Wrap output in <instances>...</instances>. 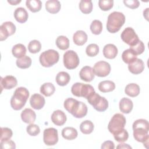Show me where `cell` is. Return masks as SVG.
<instances>
[{
	"label": "cell",
	"instance_id": "52a82bcc",
	"mask_svg": "<svg viewBox=\"0 0 149 149\" xmlns=\"http://www.w3.org/2000/svg\"><path fill=\"white\" fill-rule=\"evenodd\" d=\"M126 118L121 113H115L110 120L108 129L110 133L114 134L116 132L124 129L126 125Z\"/></svg>",
	"mask_w": 149,
	"mask_h": 149
},
{
	"label": "cell",
	"instance_id": "9a60e30c",
	"mask_svg": "<svg viewBox=\"0 0 149 149\" xmlns=\"http://www.w3.org/2000/svg\"><path fill=\"white\" fill-rule=\"evenodd\" d=\"M45 103V100L44 97L40 94H34L30 98V104L31 107L37 110L42 108Z\"/></svg>",
	"mask_w": 149,
	"mask_h": 149
},
{
	"label": "cell",
	"instance_id": "f1b7e54d",
	"mask_svg": "<svg viewBox=\"0 0 149 149\" xmlns=\"http://www.w3.org/2000/svg\"><path fill=\"white\" fill-rule=\"evenodd\" d=\"M12 53L13 55L18 58H20L24 56L26 53V48L22 44H17L15 45L12 49Z\"/></svg>",
	"mask_w": 149,
	"mask_h": 149
},
{
	"label": "cell",
	"instance_id": "4dcf8cb0",
	"mask_svg": "<svg viewBox=\"0 0 149 149\" xmlns=\"http://www.w3.org/2000/svg\"><path fill=\"white\" fill-rule=\"evenodd\" d=\"M26 5L31 12L35 13L41 10L42 2L40 0H27Z\"/></svg>",
	"mask_w": 149,
	"mask_h": 149
},
{
	"label": "cell",
	"instance_id": "3957f363",
	"mask_svg": "<svg viewBox=\"0 0 149 149\" xmlns=\"http://www.w3.org/2000/svg\"><path fill=\"white\" fill-rule=\"evenodd\" d=\"M29 97V90L23 87L17 88L10 99V106L14 110H20Z\"/></svg>",
	"mask_w": 149,
	"mask_h": 149
},
{
	"label": "cell",
	"instance_id": "60d3db41",
	"mask_svg": "<svg viewBox=\"0 0 149 149\" xmlns=\"http://www.w3.org/2000/svg\"><path fill=\"white\" fill-rule=\"evenodd\" d=\"M130 49L136 55L141 54L145 49V46L142 41L139 40V42L134 45L130 47Z\"/></svg>",
	"mask_w": 149,
	"mask_h": 149
},
{
	"label": "cell",
	"instance_id": "ffe728a7",
	"mask_svg": "<svg viewBox=\"0 0 149 149\" xmlns=\"http://www.w3.org/2000/svg\"><path fill=\"white\" fill-rule=\"evenodd\" d=\"M118 51L117 47L112 44H108L105 45L103 48V55L108 59H113L115 58L117 54Z\"/></svg>",
	"mask_w": 149,
	"mask_h": 149
},
{
	"label": "cell",
	"instance_id": "8992f818",
	"mask_svg": "<svg viewBox=\"0 0 149 149\" xmlns=\"http://www.w3.org/2000/svg\"><path fill=\"white\" fill-rule=\"evenodd\" d=\"M59 59V53L54 49H48L42 52L39 57L41 65L45 68H49L56 63Z\"/></svg>",
	"mask_w": 149,
	"mask_h": 149
},
{
	"label": "cell",
	"instance_id": "ab89813d",
	"mask_svg": "<svg viewBox=\"0 0 149 149\" xmlns=\"http://www.w3.org/2000/svg\"><path fill=\"white\" fill-rule=\"evenodd\" d=\"M86 52L88 56H95L99 52V47L96 44H90L86 47Z\"/></svg>",
	"mask_w": 149,
	"mask_h": 149
},
{
	"label": "cell",
	"instance_id": "4fadbf2b",
	"mask_svg": "<svg viewBox=\"0 0 149 149\" xmlns=\"http://www.w3.org/2000/svg\"><path fill=\"white\" fill-rule=\"evenodd\" d=\"M16 31V26L12 22H5L0 26V40H5Z\"/></svg>",
	"mask_w": 149,
	"mask_h": 149
},
{
	"label": "cell",
	"instance_id": "4316f807",
	"mask_svg": "<svg viewBox=\"0 0 149 149\" xmlns=\"http://www.w3.org/2000/svg\"><path fill=\"white\" fill-rule=\"evenodd\" d=\"M98 89L102 93L111 92L115 88V84L111 80H104L98 84Z\"/></svg>",
	"mask_w": 149,
	"mask_h": 149
},
{
	"label": "cell",
	"instance_id": "7402d4cb",
	"mask_svg": "<svg viewBox=\"0 0 149 149\" xmlns=\"http://www.w3.org/2000/svg\"><path fill=\"white\" fill-rule=\"evenodd\" d=\"M14 17L17 22L23 23L27 20L29 15L24 8L19 7L15 9L14 12Z\"/></svg>",
	"mask_w": 149,
	"mask_h": 149
},
{
	"label": "cell",
	"instance_id": "836d02e7",
	"mask_svg": "<svg viewBox=\"0 0 149 149\" xmlns=\"http://www.w3.org/2000/svg\"><path fill=\"white\" fill-rule=\"evenodd\" d=\"M31 59L27 55L18 58L16 61L17 66L20 69H26L29 68L31 65Z\"/></svg>",
	"mask_w": 149,
	"mask_h": 149
},
{
	"label": "cell",
	"instance_id": "7dc6e473",
	"mask_svg": "<svg viewBox=\"0 0 149 149\" xmlns=\"http://www.w3.org/2000/svg\"><path fill=\"white\" fill-rule=\"evenodd\" d=\"M102 149H113L115 148V144L113 141L108 140L104 141L101 145Z\"/></svg>",
	"mask_w": 149,
	"mask_h": 149
},
{
	"label": "cell",
	"instance_id": "cb8c5ba5",
	"mask_svg": "<svg viewBox=\"0 0 149 149\" xmlns=\"http://www.w3.org/2000/svg\"><path fill=\"white\" fill-rule=\"evenodd\" d=\"M61 8V3L58 0H48L45 2V9L50 13H58Z\"/></svg>",
	"mask_w": 149,
	"mask_h": 149
},
{
	"label": "cell",
	"instance_id": "8d00e7d4",
	"mask_svg": "<svg viewBox=\"0 0 149 149\" xmlns=\"http://www.w3.org/2000/svg\"><path fill=\"white\" fill-rule=\"evenodd\" d=\"M90 30L93 34H100L102 30V23L98 20H94L90 24Z\"/></svg>",
	"mask_w": 149,
	"mask_h": 149
},
{
	"label": "cell",
	"instance_id": "ba28073f",
	"mask_svg": "<svg viewBox=\"0 0 149 149\" xmlns=\"http://www.w3.org/2000/svg\"><path fill=\"white\" fill-rule=\"evenodd\" d=\"M87 101L88 103L98 112H104L107 110L108 107V102L107 100L105 98L100 96L95 92L87 99Z\"/></svg>",
	"mask_w": 149,
	"mask_h": 149
},
{
	"label": "cell",
	"instance_id": "8fae6325",
	"mask_svg": "<svg viewBox=\"0 0 149 149\" xmlns=\"http://www.w3.org/2000/svg\"><path fill=\"white\" fill-rule=\"evenodd\" d=\"M43 141L47 146L55 145L58 141V130L54 127L45 129L43 133Z\"/></svg>",
	"mask_w": 149,
	"mask_h": 149
},
{
	"label": "cell",
	"instance_id": "bcb514c9",
	"mask_svg": "<svg viewBox=\"0 0 149 149\" xmlns=\"http://www.w3.org/2000/svg\"><path fill=\"white\" fill-rule=\"evenodd\" d=\"M1 146L2 149H9V148H15L16 145L14 141L9 140L6 141H1Z\"/></svg>",
	"mask_w": 149,
	"mask_h": 149
},
{
	"label": "cell",
	"instance_id": "ee69618b",
	"mask_svg": "<svg viewBox=\"0 0 149 149\" xmlns=\"http://www.w3.org/2000/svg\"><path fill=\"white\" fill-rule=\"evenodd\" d=\"M1 141L9 140L13 135L12 130L8 127H1Z\"/></svg>",
	"mask_w": 149,
	"mask_h": 149
},
{
	"label": "cell",
	"instance_id": "f546056e",
	"mask_svg": "<svg viewBox=\"0 0 149 149\" xmlns=\"http://www.w3.org/2000/svg\"><path fill=\"white\" fill-rule=\"evenodd\" d=\"M55 91V87L51 83H45L40 87V93L46 97L52 95Z\"/></svg>",
	"mask_w": 149,
	"mask_h": 149
},
{
	"label": "cell",
	"instance_id": "e0dca14e",
	"mask_svg": "<svg viewBox=\"0 0 149 149\" xmlns=\"http://www.w3.org/2000/svg\"><path fill=\"white\" fill-rule=\"evenodd\" d=\"M65 113L61 110H56L51 115V120L56 126H62L66 121Z\"/></svg>",
	"mask_w": 149,
	"mask_h": 149
},
{
	"label": "cell",
	"instance_id": "277c9868",
	"mask_svg": "<svg viewBox=\"0 0 149 149\" xmlns=\"http://www.w3.org/2000/svg\"><path fill=\"white\" fill-rule=\"evenodd\" d=\"M125 22V15L120 12H113L108 16L107 29L111 33L118 32Z\"/></svg>",
	"mask_w": 149,
	"mask_h": 149
},
{
	"label": "cell",
	"instance_id": "d6a6232c",
	"mask_svg": "<svg viewBox=\"0 0 149 149\" xmlns=\"http://www.w3.org/2000/svg\"><path fill=\"white\" fill-rule=\"evenodd\" d=\"M94 127V126L93 123L89 120H86L82 122L80 125V131L85 134H88L92 133Z\"/></svg>",
	"mask_w": 149,
	"mask_h": 149
},
{
	"label": "cell",
	"instance_id": "1f68e13d",
	"mask_svg": "<svg viewBox=\"0 0 149 149\" xmlns=\"http://www.w3.org/2000/svg\"><path fill=\"white\" fill-rule=\"evenodd\" d=\"M79 9L84 14H88L93 10V3L90 0H81L79 3Z\"/></svg>",
	"mask_w": 149,
	"mask_h": 149
},
{
	"label": "cell",
	"instance_id": "9c48e42d",
	"mask_svg": "<svg viewBox=\"0 0 149 149\" xmlns=\"http://www.w3.org/2000/svg\"><path fill=\"white\" fill-rule=\"evenodd\" d=\"M63 61L65 67L68 69L76 68L80 63L77 53L73 50H69L64 53Z\"/></svg>",
	"mask_w": 149,
	"mask_h": 149
},
{
	"label": "cell",
	"instance_id": "83f0119b",
	"mask_svg": "<svg viewBox=\"0 0 149 149\" xmlns=\"http://www.w3.org/2000/svg\"><path fill=\"white\" fill-rule=\"evenodd\" d=\"M70 80V76L66 72H60L56 76V82L61 86H65L68 84Z\"/></svg>",
	"mask_w": 149,
	"mask_h": 149
},
{
	"label": "cell",
	"instance_id": "5bb4252c",
	"mask_svg": "<svg viewBox=\"0 0 149 149\" xmlns=\"http://www.w3.org/2000/svg\"><path fill=\"white\" fill-rule=\"evenodd\" d=\"M144 63L142 59L137 58L128 64L129 70L134 74L141 73L144 70Z\"/></svg>",
	"mask_w": 149,
	"mask_h": 149
},
{
	"label": "cell",
	"instance_id": "74e56055",
	"mask_svg": "<svg viewBox=\"0 0 149 149\" xmlns=\"http://www.w3.org/2000/svg\"><path fill=\"white\" fill-rule=\"evenodd\" d=\"M113 137L116 141L122 143L127 140L129 137V133L126 129H123L113 134Z\"/></svg>",
	"mask_w": 149,
	"mask_h": 149
},
{
	"label": "cell",
	"instance_id": "681fc988",
	"mask_svg": "<svg viewBox=\"0 0 149 149\" xmlns=\"http://www.w3.org/2000/svg\"><path fill=\"white\" fill-rule=\"evenodd\" d=\"M8 2L11 4L12 5H16L17 4L21 2V0H8Z\"/></svg>",
	"mask_w": 149,
	"mask_h": 149
},
{
	"label": "cell",
	"instance_id": "d4e9b609",
	"mask_svg": "<svg viewBox=\"0 0 149 149\" xmlns=\"http://www.w3.org/2000/svg\"><path fill=\"white\" fill-rule=\"evenodd\" d=\"M78 133L76 129L72 127H66L62 130V137L68 140H72L77 137Z\"/></svg>",
	"mask_w": 149,
	"mask_h": 149
},
{
	"label": "cell",
	"instance_id": "6da1fadb",
	"mask_svg": "<svg viewBox=\"0 0 149 149\" xmlns=\"http://www.w3.org/2000/svg\"><path fill=\"white\" fill-rule=\"evenodd\" d=\"M134 139L143 143L146 148L148 145L149 123L146 119H139L135 120L132 125Z\"/></svg>",
	"mask_w": 149,
	"mask_h": 149
},
{
	"label": "cell",
	"instance_id": "2e32d148",
	"mask_svg": "<svg viewBox=\"0 0 149 149\" xmlns=\"http://www.w3.org/2000/svg\"><path fill=\"white\" fill-rule=\"evenodd\" d=\"M0 84L1 88L9 90L17 86V80L13 76L8 75L4 77L1 78Z\"/></svg>",
	"mask_w": 149,
	"mask_h": 149
},
{
	"label": "cell",
	"instance_id": "f6af8a7d",
	"mask_svg": "<svg viewBox=\"0 0 149 149\" xmlns=\"http://www.w3.org/2000/svg\"><path fill=\"white\" fill-rule=\"evenodd\" d=\"M125 5L130 9H136L140 5V2L137 0H124Z\"/></svg>",
	"mask_w": 149,
	"mask_h": 149
},
{
	"label": "cell",
	"instance_id": "5b68a950",
	"mask_svg": "<svg viewBox=\"0 0 149 149\" xmlns=\"http://www.w3.org/2000/svg\"><path fill=\"white\" fill-rule=\"evenodd\" d=\"M71 92L74 96L84 97L87 100L95 91L91 85L77 82L72 86Z\"/></svg>",
	"mask_w": 149,
	"mask_h": 149
},
{
	"label": "cell",
	"instance_id": "7a4b0ae2",
	"mask_svg": "<svg viewBox=\"0 0 149 149\" xmlns=\"http://www.w3.org/2000/svg\"><path fill=\"white\" fill-rule=\"evenodd\" d=\"M64 108L74 118H82L87 113V107L86 104L72 98H68L64 101Z\"/></svg>",
	"mask_w": 149,
	"mask_h": 149
},
{
	"label": "cell",
	"instance_id": "484cf974",
	"mask_svg": "<svg viewBox=\"0 0 149 149\" xmlns=\"http://www.w3.org/2000/svg\"><path fill=\"white\" fill-rule=\"evenodd\" d=\"M140 87L136 83L128 84L126 85L125 89V93L131 97H135L137 96L140 94Z\"/></svg>",
	"mask_w": 149,
	"mask_h": 149
},
{
	"label": "cell",
	"instance_id": "f35d334b",
	"mask_svg": "<svg viewBox=\"0 0 149 149\" xmlns=\"http://www.w3.org/2000/svg\"><path fill=\"white\" fill-rule=\"evenodd\" d=\"M41 49V44L40 42L37 40H31L28 44V49L30 53H38Z\"/></svg>",
	"mask_w": 149,
	"mask_h": 149
},
{
	"label": "cell",
	"instance_id": "d6986e66",
	"mask_svg": "<svg viewBox=\"0 0 149 149\" xmlns=\"http://www.w3.org/2000/svg\"><path fill=\"white\" fill-rule=\"evenodd\" d=\"M22 120L26 123H33L36 119L35 112L30 108H25L20 115Z\"/></svg>",
	"mask_w": 149,
	"mask_h": 149
},
{
	"label": "cell",
	"instance_id": "603a6c76",
	"mask_svg": "<svg viewBox=\"0 0 149 149\" xmlns=\"http://www.w3.org/2000/svg\"><path fill=\"white\" fill-rule=\"evenodd\" d=\"M88 36L87 34L83 30H77L73 36V40L74 43L79 46L84 45L87 41Z\"/></svg>",
	"mask_w": 149,
	"mask_h": 149
},
{
	"label": "cell",
	"instance_id": "e575fe53",
	"mask_svg": "<svg viewBox=\"0 0 149 149\" xmlns=\"http://www.w3.org/2000/svg\"><path fill=\"white\" fill-rule=\"evenodd\" d=\"M56 45L61 50L67 49L69 47V40L64 36H60L56 39Z\"/></svg>",
	"mask_w": 149,
	"mask_h": 149
},
{
	"label": "cell",
	"instance_id": "b9f144b4",
	"mask_svg": "<svg viewBox=\"0 0 149 149\" xmlns=\"http://www.w3.org/2000/svg\"><path fill=\"white\" fill-rule=\"evenodd\" d=\"M98 6L100 8L104 11L110 10L113 6V0H100L98 1Z\"/></svg>",
	"mask_w": 149,
	"mask_h": 149
},
{
	"label": "cell",
	"instance_id": "7c38bea8",
	"mask_svg": "<svg viewBox=\"0 0 149 149\" xmlns=\"http://www.w3.org/2000/svg\"><path fill=\"white\" fill-rule=\"evenodd\" d=\"M93 70L95 75L98 77H105L111 72V65L107 62L100 61L94 64Z\"/></svg>",
	"mask_w": 149,
	"mask_h": 149
},
{
	"label": "cell",
	"instance_id": "d590c367",
	"mask_svg": "<svg viewBox=\"0 0 149 149\" xmlns=\"http://www.w3.org/2000/svg\"><path fill=\"white\" fill-rule=\"evenodd\" d=\"M122 58L125 63L129 64L137 58V55H136L132 50L129 48L123 52L122 54Z\"/></svg>",
	"mask_w": 149,
	"mask_h": 149
},
{
	"label": "cell",
	"instance_id": "c3c4849f",
	"mask_svg": "<svg viewBox=\"0 0 149 149\" xmlns=\"http://www.w3.org/2000/svg\"><path fill=\"white\" fill-rule=\"evenodd\" d=\"M116 148H132V147L127 144L122 143V144H119L118 146L116 147Z\"/></svg>",
	"mask_w": 149,
	"mask_h": 149
},
{
	"label": "cell",
	"instance_id": "30bf717a",
	"mask_svg": "<svg viewBox=\"0 0 149 149\" xmlns=\"http://www.w3.org/2000/svg\"><path fill=\"white\" fill-rule=\"evenodd\" d=\"M120 37L122 41L130 47L134 45L140 40L137 34L132 27H126L121 33Z\"/></svg>",
	"mask_w": 149,
	"mask_h": 149
},
{
	"label": "cell",
	"instance_id": "7bdbcfd3",
	"mask_svg": "<svg viewBox=\"0 0 149 149\" xmlns=\"http://www.w3.org/2000/svg\"><path fill=\"white\" fill-rule=\"evenodd\" d=\"M27 133L31 136H37L40 132V129L37 125L30 123L26 127Z\"/></svg>",
	"mask_w": 149,
	"mask_h": 149
},
{
	"label": "cell",
	"instance_id": "ac0fdd59",
	"mask_svg": "<svg viewBox=\"0 0 149 149\" xmlns=\"http://www.w3.org/2000/svg\"><path fill=\"white\" fill-rule=\"evenodd\" d=\"M79 76L82 80L90 82L94 79L95 74L91 67L89 66H86L82 68L80 70L79 72Z\"/></svg>",
	"mask_w": 149,
	"mask_h": 149
},
{
	"label": "cell",
	"instance_id": "44dd1931",
	"mask_svg": "<svg viewBox=\"0 0 149 149\" xmlns=\"http://www.w3.org/2000/svg\"><path fill=\"white\" fill-rule=\"evenodd\" d=\"M119 109L123 113H129L133 107L132 101L127 98H122L119 101Z\"/></svg>",
	"mask_w": 149,
	"mask_h": 149
}]
</instances>
